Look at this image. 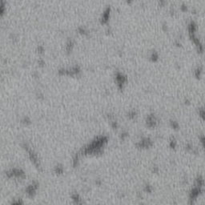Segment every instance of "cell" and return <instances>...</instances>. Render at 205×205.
<instances>
[{"mask_svg":"<svg viewBox=\"0 0 205 205\" xmlns=\"http://www.w3.org/2000/svg\"><path fill=\"white\" fill-rule=\"evenodd\" d=\"M203 178H198L196 182V185L192 188L189 194V203L191 205H192L196 201L197 198L199 196L202 192H203Z\"/></svg>","mask_w":205,"mask_h":205,"instance_id":"1","label":"cell"},{"mask_svg":"<svg viewBox=\"0 0 205 205\" xmlns=\"http://www.w3.org/2000/svg\"><path fill=\"white\" fill-rule=\"evenodd\" d=\"M155 123H156V120H155V116H150L147 117V123L149 127H153L155 126Z\"/></svg>","mask_w":205,"mask_h":205,"instance_id":"2","label":"cell"}]
</instances>
